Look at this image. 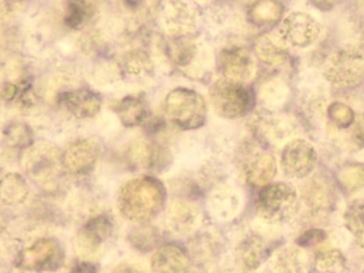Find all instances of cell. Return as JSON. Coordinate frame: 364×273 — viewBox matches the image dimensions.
<instances>
[{"mask_svg": "<svg viewBox=\"0 0 364 273\" xmlns=\"http://www.w3.org/2000/svg\"><path fill=\"white\" fill-rule=\"evenodd\" d=\"M97 267L90 262H82L72 269L71 273H97Z\"/></svg>", "mask_w": 364, "mask_h": 273, "instance_id": "cell-34", "label": "cell"}, {"mask_svg": "<svg viewBox=\"0 0 364 273\" xmlns=\"http://www.w3.org/2000/svg\"><path fill=\"white\" fill-rule=\"evenodd\" d=\"M99 143L90 139H82L72 143L63 154V166L72 174L90 172L99 160Z\"/></svg>", "mask_w": 364, "mask_h": 273, "instance_id": "cell-12", "label": "cell"}, {"mask_svg": "<svg viewBox=\"0 0 364 273\" xmlns=\"http://www.w3.org/2000/svg\"><path fill=\"white\" fill-rule=\"evenodd\" d=\"M296 200V191L287 183H274L259 192V206L268 217H278L291 208Z\"/></svg>", "mask_w": 364, "mask_h": 273, "instance_id": "cell-14", "label": "cell"}, {"mask_svg": "<svg viewBox=\"0 0 364 273\" xmlns=\"http://www.w3.org/2000/svg\"><path fill=\"white\" fill-rule=\"evenodd\" d=\"M63 259L60 245L54 239H40L21 254L20 264L26 270L46 271L58 268Z\"/></svg>", "mask_w": 364, "mask_h": 273, "instance_id": "cell-9", "label": "cell"}, {"mask_svg": "<svg viewBox=\"0 0 364 273\" xmlns=\"http://www.w3.org/2000/svg\"><path fill=\"white\" fill-rule=\"evenodd\" d=\"M6 142L14 147L31 146L33 132L28 126L22 123H12L4 132Z\"/></svg>", "mask_w": 364, "mask_h": 273, "instance_id": "cell-25", "label": "cell"}, {"mask_svg": "<svg viewBox=\"0 0 364 273\" xmlns=\"http://www.w3.org/2000/svg\"><path fill=\"white\" fill-rule=\"evenodd\" d=\"M58 100L71 114L78 119L95 117L102 107V98L99 94L89 89L63 92L59 94Z\"/></svg>", "mask_w": 364, "mask_h": 273, "instance_id": "cell-13", "label": "cell"}, {"mask_svg": "<svg viewBox=\"0 0 364 273\" xmlns=\"http://www.w3.org/2000/svg\"><path fill=\"white\" fill-rule=\"evenodd\" d=\"M210 94L216 112L227 119L245 117L250 112L255 105V95L245 83L228 79L216 81Z\"/></svg>", "mask_w": 364, "mask_h": 273, "instance_id": "cell-4", "label": "cell"}, {"mask_svg": "<svg viewBox=\"0 0 364 273\" xmlns=\"http://www.w3.org/2000/svg\"><path fill=\"white\" fill-rule=\"evenodd\" d=\"M242 2H247V4H255L257 0H242Z\"/></svg>", "mask_w": 364, "mask_h": 273, "instance_id": "cell-37", "label": "cell"}, {"mask_svg": "<svg viewBox=\"0 0 364 273\" xmlns=\"http://www.w3.org/2000/svg\"><path fill=\"white\" fill-rule=\"evenodd\" d=\"M26 4L27 0H1V14L3 16H16L22 12Z\"/></svg>", "mask_w": 364, "mask_h": 273, "instance_id": "cell-31", "label": "cell"}, {"mask_svg": "<svg viewBox=\"0 0 364 273\" xmlns=\"http://www.w3.org/2000/svg\"><path fill=\"white\" fill-rule=\"evenodd\" d=\"M195 9L184 0H170L164 9L161 25L171 38L188 36L197 27Z\"/></svg>", "mask_w": 364, "mask_h": 273, "instance_id": "cell-8", "label": "cell"}, {"mask_svg": "<svg viewBox=\"0 0 364 273\" xmlns=\"http://www.w3.org/2000/svg\"><path fill=\"white\" fill-rule=\"evenodd\" d=\"M220 65L225 78L235 82H249L257 73L255 59L244 47L225 48L221 53Z\"/></svg>", "mask_w": 364, "mask_h": 273, "instance_id": "cell-10", "label": "cell"}, {"mask_svg": "<svg viewBox=\"0 0 364 273\" xmlns=\"http://www.w3.org/2000/svg\"><path fill=\"white\" fill-rule=\"evenodd\" d=\"M283 14V6L278 0H257L251 6L248 16L251 23L257 26L276 23Z\"/></svg>", "mask_w": 364, "mask_h": 273, "instance_id": "cell-21", "label": "cell"}, {"mask_svg": "<svg viewBox=\"0 0 364 273\" xmlns=\"http://www.w3.org/2000/svg\"><path fill=\"white\" fill-rule=\"evenodd\" d=\"M153 273H186L189 260L181 247L173 245L159 247L151 259Z\"/></svg>", "mask_w": 364, "mask_h": 273, "instance_id": "cell-17", "label": "cell"}, {"mask_svg": "<svg viewBox=\"0 0 364 273\" xmlns=\"http://www.w3.org/2000/svg\"><path fill=\"white\" fill-rule=\"evenodd\" d=\"M28 194L27 183L18 174L10 173L4 177L1 185V196L7 204L16 205L22 203Z\"/></svg>", "mask_w": 364, "mask_h": 273, "instance_id": "cell-22", "label": "cell"}, {"mask_svg": "<svg viewBox=\"0 0 364 273\" xmlns=\"http://www.w3.org/2000/svg\"><path fill=\"white\" fill-rule=\"evenodd\" d=\"M318 21L308 13H289L281 23L279 34L289 45L298 48H306L314 44L321 36Z\"/></svg>", "mask_w": 364, "mask_h": 273, "instance_id": "cell-7", "label": "cell"}, {"mask_svg": "<svg viewBox=\"0 0 364 273\" xmlns=\"http://www.w3.org/2000/svg\"><path fill=\"white\" fill-rule=\"evenodd\" d=\"M316 160L314 147L302 139L291 140L283 149L282 166L291 176H306L314 168Z\"/></svg>", "mask_w": 364, "mask_h": 273, "instance_id": "cell-11", "label": "cell"}, {"mask_svg": "<svg viewBox=\"0 0 364 273\" xmlns=\"http://www.w3.org/2000/svg\"><path fill=\"white\" fill-rule=\"evenodd\" d=\"M342 0H312L313 4L321 11H330L336 8Z\"/></svg>", "mask_w": 364, "mask_h": 273, "instance_id": "cell-33", "label": "cell"}, {"mask_svg": "<svg viewBox=\"0 0 364 273\" xmlns=\"http://www.w3.org/2000/svg\"><path fill=\"white\" fill-rule=\"evenodd\" d=\"M129 12L138 15H146L156 8V0H122Z\"/></svg>", "mask_w": 364, "mask_h": 273, "instance_id": "cell-30", "label": "cell"}, {"mask_svg": "<svg viewBox=\"0 0 364 273\" xmlns=\"http://www.w3.org/2000/svg\"><path fill=\"white\" fill-rule=\"evenodd\" d=\"M274 170V158L267 154H259L255 157L251 158L248 164V173L250 178H265L269 176Z\"/></svg>", "mask_w": 364, "mask_h": 273, "instance_id": "cell-28", "label": "cell"}, {"mask_svg": "<svg viewBox=\"0 0 364 273\" xmlns=\"http://www.w3.org/2000/svg\"><path fill=\"white\" fill-rule=\"evenodd\" d=\"M353 139L355 144L364 146V117H360L355 119V127L353 130Z\"/></svg>", "mask_w": 364, "mask_h": 273, "instance_id": "cell-32", "label": "cell"}, {"mask_svg": "<svg viewBox=\"0 0 364 273\" xmlns=\"http://www.w3.org/2000/svg\"><path fill=\"white\" fill-rule=\"evenodd\" d=\"M61 164H63V155L50 143L33 145L23 157V166L29 176L41 183L54 181L58 176Z\"/></svg>", "mask_w": 364, "mask_h": 273, "instance_id": "cell-6", "label": "cell"}, {"mask_svg": "<svg viewBox=\"0 0 364 273\" xmlns=\"http://www.w3.org/2000/svg\"><path fill=\"white\" fill-rule=\"evenodd\" d=\"M112 232V223L105 217L91 220L76 238V251L82 255H92Z\"/></svg>", "mask_w": 364, "mask_h": 273, "instance_id": "cell-16", "label": "cell"}, {"mask_svg": "<svg viewBox=\"0 0 364 273\" xmlns=\"http://www.w3.org/2000/svg\"><path fill=\"white\" fill-rule=\"evenodd\" d=\"M259 98L267 107L283 104L289 95V87L280 78H270L259 87Z\"/></svg>", "mask_w": 364, "mask_h": 273, "instance_id": "cell-23", "label": "cell"}, {"mask_svg": "<svg viewBox=\"0 0 364 273\" xmlns=\"http://www.w3.org/2000/svg\"><path fill=\"white\" fill-rule=\"evenodd\" d=\"M97 14L93 0H69L65 6V21L68 27L80 30L92 21Z\"/></svg>", "mask_w": 364, "mask_h": 273, "instance_id": "cell-20", "label": "cell"}, {"mask_svg": "<svg viewBox=\"0 0 364 273\" xmlns=\"http://www.w3.org/2000/svg\"><path fill=\"white\" fill-rule=\"evenodd\" d=\"M345 220L353 236L364 245V202L353 203L345 213Z\"/></svg>", "mask_w": 364, "mask_h": 273, "instance_id": "cell-26", "label": "cell"}, {"mask_svg": "<svg viewBox=\"0 0 364 273\" xmlns=\"http://www.w3.org/2000/svg\"><path fill=\"white\" fill-rule=\"evenodd\" d=\"M165 110L170 121L181 129H197L204 125L208 114L203 96L193 90L176 87L165 100Z\"/></svg>", "mask_w": 364, "mask_h": 273, "instance_id": "cell-2", "label": "cell"}, {"mask_svg": "<svg viewBox=\"0 0 364 273\" xmlns=\"http://www.w3.org/2000/svg\"><path fill=\"white\" fill-rule=\"evenodd\" d=\"M116 273H142L141 271L138 269L134 268V267H121Z\"/></svg>", "mask_w": 364, "mask_h": 273, "instance_id": "cell-35", "label": "cell"}, {"mask_svg": "<svg viewBox=\"0 0 364 273\" xmlns=\"http://www.w3.org/2000/svg\"><path fill=\"white\" fill-rule=\"evenodd\" d=\"M116 112L123 125L135 127L148 117V107L144 96L129 95L119 102Z\"/></svg>", "mask_w": 364, "mask_h": 273, "instance_id": "cell-19", "label": "cell"}, {"mask_svg": "<svg viewBox=\"0 0 364 273\" xmlns=\"http://www.w3.org/2000/svg\"><path fill=\"white\" fill-rule=\"evenodd\" d=\"M359 41L360 47L364 50V21H362L361 26L359 29Z\"/></svg>", "mask_w": 364, "mask_h": 273, "instance_id": "cell-36", "label": "cell"}, {"mask_svg": "<svg viewBox=\"0 0 364 273\" xmlns=\"http://www.w3.org/2000/svg\"><path fill=\"white\" fill-rule=\"evenodd\" d=\"M195 211L184 203H174L169 211V223L176 232L188 230L195 222Z\"/></svg>", "mask_w": 364, "mask_h": 273, "instance_id": "cell-24", "label": "cell"}, {"mask_svg": "<svg viewBox=\"0 0 364 273\" xmlns=\"http://www.w3.org/2000/svg\"><path fill=\"white\" fill-rule=\"evenodd\" d=\"M150 59L141 50H133L125 59V68L131 74L137 75L150 68Z\"/></svg>", "mask_w": 364, "mask_h": 273, "instance_id": "cell-29", "label": "cell"}, {"mask_svg": "<svg viewBox=\"0 0 364 273\" xmlns=\"http://www.w3.org/2000/svg\"><path fill=\"white\" fill-rule=\"evenodd\" d=\"M255 130L262 138L267 140H284L293 134L291 119L274 113L262 112L255 115Z\"/></svg>", "mask_w": 364, "mask_h": 273, "instance_id": "cell-18", "label": "cell"}, {"mask_svg": "<svg viewBox=\"0 0 364 273\" xmlns=\"http://www.w3.org/2000/svg\"><path fill=\"white\" fill-rule=\"evenodd\" d=\"M360 1H361L362 4H364V0H360Z\"/></svg>", "mask_w": 364, "mask_h": 273, "instance_id": "cell-39", "label": "cell"}, {"mask_svg": "<svg viewBox=\"0 0 364 273\" xmlns=\"http://www.w3.org/2000/svg\"><path fill=\"white\" fill-rule=\"evenodd\" d=\"M165 187L159 179L140 176L127 181L118 198L119 210L125 219L134 222L150 221L163 207Z\"/></svg>", "mask_w": 364, "mask_h": 273, "instance_id": "cell-1", "label": "cell"}, {"mask_svg": "<svg viewBox=\"0 0 364 273\" xmlns=\"http://www.w3.org/2000/svg\"><path fill=\"white\" fill-rule=\"evenodd\" d=\"M169 55L178 70L191 78H201L213 63L210 51L193 36L171 38Z\"/></svg>", "mask_w": 364, "mask_h": 273, "instance_id": "cell-5", "label": "cell"}, {"mask_svg": "<svg viewBox=\"0 0 364 273\" xmlns=\"http://www.w3.org/2000/svg\"><path fill=\"white\" fill-rule=\"evenodd\" d=\"M197 1H199V2H208V1H212V0H197Z\"/></svg>", "mask_w": 364, "mask_h": 273, "instance_id": "cell-38", "label": "cell"}, {"mask_svg": "<svg viewBox=\"0 0 364 273\" xmlns=\"http://www.w3.org/2000/svg\"><path fill=\"white\" fill-rule=\"evenodd\" d=\"M328 117L330 121L340 129L350 127L355 119L353 109L340 102H333L329 105Z\"/></svg>", "mask_w": 364, "mask_h": 273, "instance_id": "cell-27", "label": "cell"}, {"mask_svg": "<svg viewBox=\"0 0 364 273\" xmlns=\"http://www.w3.org/2000/svg\"><path fill=\"white\" fill-rule=\"evenodd\" d=\"M255 53L266 65L280 66L289 60V44L279 33L264 34L255 42Z\"/></svg>", "mask_w": 364, "mask_h": 273, "instance_id": "cell-15", "label": "cell"}, {"mask_svg": "<svg viewBox=\"0 0 364 273\" xmlns=\"http://www.w3.org/2000/svg\"><path fill=\"white\" fill-rule=\"evenodd\" d=\"M328 82L341 87H355L364 80V50L346 45L329 55L323 65Z\"/></svg>", "mask_w": 364, "mask_h": 273, "instance_id": "cell-3", "label": "cell"}]
</instances>
